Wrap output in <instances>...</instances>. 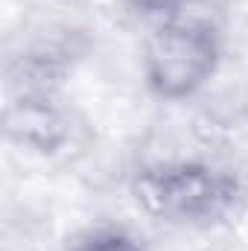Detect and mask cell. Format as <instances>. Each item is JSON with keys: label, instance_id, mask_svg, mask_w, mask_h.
<instances>
[{"label": "cell", "instance_id": "2", "mask_svg": "<svg viewBox=\"0 0 248 251\" xmlns=\"http://www.w3.org/2000/svg\"><path fill=\"white\" fill-rule=\"evenodd\" d=\"M219 62V41L210 24L196 18L164 21L146 44V76L149 85L170 100L193 94L210 79Z\"/></svg>", "mask_w": 248, "mask_h": 251}, {"label": "cell", "instance_id": "5", "mask_svg": "<svg viewBox=\"0 0 248 251\" xmlns=\"http://www.w3.org/2000/svg\"><path fill=\"white\" fill-rule=\"evenodd\" d=\"M181 3H184V0H131V6H134L140 15H155V18H164V21L178 18Z\"/></svg>", "mask_w": 248, "mask_h": 251}, {"label": "cell", "instance_id": "1", "mask_svg": "<svg viewBox=\"0 0 248 251\" xmlns=\"http://www.w3.org/2000/svg\"><path fill=\"white\" fill-rule=\"evenodd\" d=\"M131 190L146 213L173 222L222 216L237 199V181L231 176L193 161L146 167L137 173Z\"/></svg>", "mask_w": 248, "mask_h": 251}, {"label": "cell", "instance_id": "3", "mask_svg": "<svg viewBox=\"0 0 248 251\" xmlns=\"http://www.w3.org/2000/svg\"><path fill=\"white\" fill-rule=\"evenodd\" d=\"M9 131L21 143L35 146L38 152H53L67 137L64 120L44 100H21V102H15L9 108Z\"/></svg>", "mask_w": 248, "mask_h": 251}, {"label": "cell", "instance_id": "4", "mask_svg": "<svg viewBox=\"0 0 248 251\" xmlns=\"http://www.w3.org/2000/svg\"><path fill=\"white\" fill-rule=\"evenodd\" d=\"M79 251H140V249L131 237H125L120 231H102V234H94L88 243H82Z\"/></svg>", "mask_w": 248, "mask_h": 251}]
</instances>
